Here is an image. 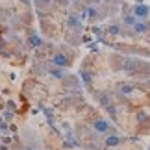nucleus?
<instances>
[{"instance_id": "423d86ee", "label": "nucleus", "mask_w": 150, "mask_h": 150, "mask_svg": "<svg viewBox=\"0 0 150 150\" xmlns=\"http://www.w3.org/2000/svg\"><path fill=\"white\" fill-rule=\"evenodd\" d=\"M67 26L72 28V30H82V21H80L76 15H71L67 19Z\"/></svg>"}, {"instance_id": "f257e3e1", "label": "nucleus", "mask_w": 150, "mask_h": 150, "mask_svg": "<svg viewBox=\"0 0 150 150\" xmlns=\"http://www.w3.org/2000/svg\"><path fill=\"white\" fill-rule=\"evenodd\" d=\"M50 63H52L54 67L67 69V67H71V65H72V59L65 54V52H56V54L50 57Z\"/></svg>"}, {"instance_id": "9d476101", "label": "nucleus", "mask_w": 150, "mask_h": 150, "mask_svg": "<svg viewBox=\"0 0 150 150\" xmlns=\"http://www.w3.org/2000/svg\"><path fill=\"white\" fill-rule=\"evenodd\" d=\"M28 41H30V45L33 48H37L39 45H41V39H39V35H35V33H33V35H30V39H28Z\"/></svg>"}, {"instance_id": "1a4fd4ad", "label": "nucleus", "mask_w": 150, "mask_h": 150, "mask_svg": "<svg viewBox=\"0 0 150 150\" xmlns=\"http://www.w3.org/2000/svg\"><path fill=\"white\" fill-rule=\"evenodd\" d=\"M52 4H54V0H35V6L39 9H47V8H50Z\"/></svg>"}, {"instance_id": "39448f33", "label": "nucleus", "mask_w": 150, "mask_h": 150, "mask_svg": "<svg viewBox=\"0 0 150 150\" xmlns=\"http://www.w3.org/2000/svg\"><path fill=\"white\" fill-rule=\"evenodd\" d=\"M93 128L98 132V134H108V132H109V122L106 119H95Z\"/></svg>"}, {"instance_id": "f8f14e48", "label": "nucleus", "mask_w": 150, "mask_h": 150, "mask_svg": "<svg viewBox=\"0 0 150 150\" xmlns=\"http://www.w3.org/2000/svg\"><path fill=\"white\" fill-rule=\"evenodd\" d=\"M22 2H24V4H30V0H22Z\"/></svg>"}, {"instance_id": "20e7f679", "label": "nucleus", "mask_w": 150, "mask_h": 150, "mask_svg": "<svg viewBox=\"0 0 150 150\" xmlns=\"http://www.w3.org/2000/svg\"><path fill=\"white\" fill-rule=\"evenodd\" d=\"M115 89H117V93L122 95V96H128V95L134 93V85L128 83V82H119L117 85H115Z\"/></svg>"}, {"instance_id": "f03ea898", "label": "nucleus", "mask_w": 150, "mask_h": 150, "mask_svg": "<svg viewBox=\"0 0 150 150\" xmlns=\"http://www.w3.org/2000/svg\"><path fill=\"white\" fill-rule=\"evenodd\" d=\"M132 15H135L137 21H148L150 8L146 4H134V8H132Z\"/></svg>"}, {"instance_id": "9b49d317", "label": "nucleus", "mask_w": 150, "mask_h": 150, "mask_svg": "<svg viewBox=\"0 0 150 150\" xmlns=\"http://www.w3.org/2000/svg\"><path fill=\"white\" fill-rule=\"evenodd\" d=\"M108 33H109V35H119V33H120V26L119 24H111L108 28Z\"/></svg>"}, {"instance_id": "ddd939ff", "label": "nucleus", "mask_w": 150, "mask_h": 150, "mask_svg": "<svg viewBox=\"0 0 150 150\" xmlns=\"http://www.w3.org/2000/svg\"><path fill=\"white\" fill-rule=\"evenodd\" d=\"M146 85H148V87H150V82H146Z\"/></svg>"}, {"instance_id": "7ed1b4c3", "label": "nucleus", "mask_w": 150, "mask_h": 150, "mask_svg": "<svg viewBox=\"0 0 150 150\" xmlns=\"http://www.w3.org/2000/svg\"><path fill=\"white\" fill-rule=\"evenodd\" d=\"M148 30H150V22L148 21H137L134 24V28H132V35H135V37L146 35Z\"/></svg>"}, {"instance_id": "6e6552de", "label": "nucleus", "mask_w": 150, "mask_h": 150, "mask_svg": "<svg viewBox=\"0 0 150 150\" xmlns=\"http://www.w3.org/2000/svg\"><path fill=\"white\" fill-rule=\"evenodd\" d=\"M120 141H122V139H120L119 135H109L108 139H106V146H108V148L117 146V145H120Z\"/></svg>"}, {"instance_id": "0eeeda50", "label": "nucleus", "mask_w": 150, "mask_h": 150, "mask_svg": "<svg viewBox=\"0 0 150 150\" xmlns=\"http://www.w3.org/2000/svg\"><path fill=\"white\" fill-rule=\"evenodd\" d=\"M135 22H137V17H135V15H132V13H124V15H122V26L134 28Z\"/></svg>"}]
</instances>
